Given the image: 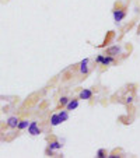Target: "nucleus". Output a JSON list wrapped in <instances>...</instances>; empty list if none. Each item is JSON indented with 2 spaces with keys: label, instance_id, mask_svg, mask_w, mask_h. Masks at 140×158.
<instances>
[{
  "label": "nucleus",
  "instance_id": "obj_1",
  "mask_svg": "<svg viewBox=\"0 0 140 158\" xmlns=\"http://www.w3.org/2000/svg\"><path fill=\"white\" fill-rule=\"evenodd\" d=\"M125 17H126V11H125L123 8H116V10H114V20H115L116 24L120 23Z\"/></svg>",
  "mask_w": 140,
  "mask_h": 158
},
{
  "label": "nucleus",
  "instance_id": "obj_2",
  "mask_svg": "<svg viewBox=\"0 0 140 158\" xmlns=\"http://www.w3.org/2000/svg\"><path fill=\"white\" fill-rule=\"evenodd\" d=\"M28 133L32 134V136H38L41 133V129H38V125L36 122H31L30 126H28Z\"/></svg>",
  "mask_w": 140,
  "mask_h": 158
},
{
  "label": "nucleus",
  "instance_id": "obj_3",
  "mask_svg": "<svg viewBox=\"0 0 140 158\" xmlns=\"http://www.w3.org/2000/svg\"><path fill=\"white\" fill-rule=\"evenodd\" d=\"M120 46H118V45H115V46H111V48H108L107 50H105V55H109V56H116V55H119L120 53Z\"/></svg>",
  "mask_w": 140,
  "mask_h": 158
},
{
  "label": "nucleus",
  "instance_id": "obj_4",
  "mask_svg": "<svg viewBox=\"0 0 140 158\" xmlns=\"http://www.w3.org/2000/svg\"><path fill=\"white\" fill-rule=\"evenodd\" d=\"M18 122H20V119L17 118V116H11V118L7 119V126L8 127H11V129H14V127L18 126Z\"/></svg>",
  "mask_w": 140,
  "mask_h": 158
},
{
  "label": "nucleus",
  "instance_id": "obj_5",
  "mask_svg": "<svg viewBox=\"0 0 140 158\" xmlns=\"http://www.w3.org/2000/svg\"><path fill=\"white\" fill-rule=\"evenodd\" d=\"M79 97H80V99H91L92 98V91L91 90H83Z\"/></svg>",
  "mask_w": 140,
  "mask_h": 158
},
{
  "label": "nucleus",
  "instance_id": "obj_6",
  "mask_svg": "<svg viewBox=\"0 0 140 158\" xmlns=\"http://www.w3.org/2000/svg\"><path fill=\"white\" fill-rule=\"evenodd\" d=\"M77 106H79V99H70L69 104L66 105V109H67V111H73V109H76Z\"/></svg>",
  "mask_w": 140,
  "mask_h": 158
},
{
  "label": "nucleus",
  "instance_id": "obj_7",
  "mask_svg": "<svg viewBox=\"0 0 140 158\" xmlns=\"http://www.w3.org/2000/svg\"><path fill=\"white\" fill-rule=\"evenodd\" d=\"M88 59H84L80 63V73L81 74H87L88 73Z\"/></svg>",
  "mask_w": 140,
  "mask_h": 158
},
{
  "label": "nucleus",
  "instance_id": "obj_8",
  "mask_svg": "<svg viewBox=\"0 0 140 158\" xmlns=\"http://www.w3.org/2000/svg\"><path fill=\"white\" fill-rule=\"evenodd\" d=\"M114 62H115L114 56H109V55H105V56H104V59H102V63H101V65L108 66V65H111V63H114Z\"/></svg>",
  "mask_w": 140,
  "mask_h": 158
},
{
  "label": "nucleus",
  "instance_id": "obj_9",
  "mask_svg": "<svg viewBox=\"0 0 140 158\" xmlns=\"http://www.w3.org/2000/svg\"><path fill=\"white\" fill-rule=\"evenodd\" d=\"M49 148H51V150H59V148H62V144H60L58 140H55V141L49 143Z\"/></svg>",
  "mask_w": 140,
  "mask_h": 158
},
{
  "label": "nucleus",
  "instance_id": "obj_10",
  "mask_svg": "<svg viewBox=\"0 0 140 158\" xmlns=\"http://www.w3.org/2000/svg\"><path fill=\"white\" fill-rule=\"evenodd\" d=\"M51 123H52V126H58L59 123H62V120H60V118H59V114H58V115H52V118H51Z\"/></svg>",
  "mask_w": 140,
  "mask_h": 158
},
{
  "label": "nucleus",
  "instance_id": "obj_11",
  "mask_svg": "<svg viewBox=\"0 0 140 158\" xmlns=\"http://www.w3.org/2000/svg\"><path fill=\"white\" fill-rule=\"evenodd\" d=\"M28 126H30V123H28V120H20L18 122V130H24V129H27Z\"/></svg>",
  "mask_w": 140,
  "mask_h": 158
},
{
  "label": "nucleus",
  "instance_id": "obj_12",
  "mask_svg": "<svg viewBox=\"0 0 140 158\" xmlns=\"http://www.w3.org/2000/svg\"><path fill=\"white\" fill-rule=\"evenodd\" d=\"M59 118H60V120L62 122H66L69 119V114H67V111H62L59 114Z\"/></svg>",
  "mask_w": 140,
  "mask_h": 158
},
{
  "label": "nucleus",
  "instance_id": "obj_13",
  "mask_svg": "<svg viewBox=\"0 0 140 158\" xmlns=\"http://www.w3.org/2000/svg\"><path fill=\"white\" fill-rule=\"evenodd\" d=\"M69 101H70V99H69L67 97H62L59 99V106H66L69 104Z\"/></svg>",
  "mask_w": 140,
  "mask_h": 158
},
{
  "label": "nucleus",
  "instance_id": "obj_14",
  "mask_svg": "<svg viewBox=\"0 0 140 158\" xmlns=\"http://www.w3.org/2000/svg\"><path fill=\"white\" fill-rule=\"evenodd\" d=\"M97 157H100V158L107 157V151H105L104 148H100V150L97 151Z\"/></svg>",
  "mask_w": 140,
  "mask_h": 158
},
{
  "label": "nucleus",
  "instance_id": "obj_15",
  "mask_svg": "<svg viewBox=\"0 0 140 158\" xmlns=\"http://www.w3.org/2000/svg\"><path fill=\"white\" fill-rule=\"evenodd\" d=\"M133 102V95H128L126 97V104H132Z\"/></svg>",
  "mask_w": 140,
  "mask_h": 158
},
{
  "label": "nucleus",
  "instance_id": "obj_16",
  "mask_svg": "<svg viewBox=\"0 0 140 158\" xmlns=\"http://www.w3.org/2000/svg\"><path fill=\"white\" fill-rule=\"evenodd\" d=\"M102 59H104V55H100V56L95 59V62L97 63H102Z\"/></svg>",
  "mask_w": 140,
  "mask_h": 158
}]
</instances>
